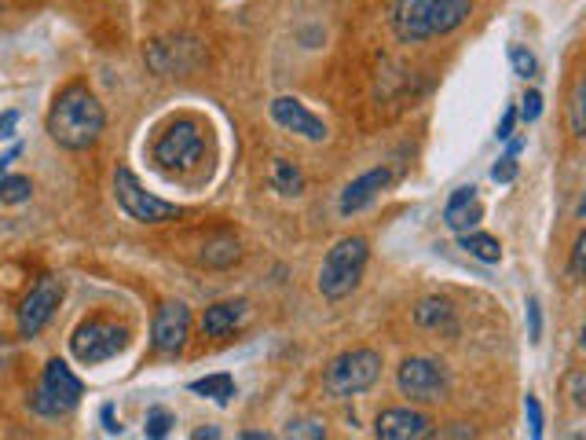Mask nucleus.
Segmentation results:
<instances>
[{
	"label": "nucleus",
	"mask_w": 586,
	"mask_h": 440,
	"mask_svg": "<svg viewBox=\"0 0 586 440\" xmlns=\"http://www.w3.org/2000/svg\"><path fill=\"white\" fill-rule=\"evenodd\" d=\"M107 129L103 103L85 85H66L48 110V136L66 151H88Z\"/></svg>",
	"instance_id": "obj_1"
},
{
	"label": "nucleus",
	"mask_w": 586,
	"mask_h": 440,
	"mask_svg": "<svg viewBox=\"0 0 586 440\" xmlns=\"http://www.w3.org/2000/svg\"><path fill=\"white\" fill-rule=\"evenodd\" d=\"M473 0H396L392 8V29L400 41H429V37L451 34L469 19Z\"/></svg>",
	"instance_id": "obj_2"
},
{
	"label": "nucleus",
	"mask_w": 586,
	"mask_h": 440,
	"mask_svg": "<svg viewBox=\"0 0 586 440\" xmlns=\"http://www.w3.org/2000/svg\"><path fill=\"white\" fill-rule=\"evenodd\" d=\"M367 257H370L367 239H359V235L338 239L333 249L327 254V261H322V268H319V294L330 297V302L349 297L352 290L359 286L363 268H367Z\"/></svg>",
	"instance_id": "obj_3"
},
{
	"label": "nucleus",
	"mask_w": 586,
	"mask_h": 440,
	"mask_svg": "<svg viewBox=\"0 0 586 440\" xmlns=\"http://www.w3.org/2000/svg\"><path fill=\"white\" fill-rule=\"evenodd\" d=\"M378 378H381V356L374 353V349H349V353H341L327 367L322 386H327L330 396L349 400V396H359V393H367V389H374Z\"/></svg>",
	"instance_id": "obj_4"
},
{
	"label": "nucleus",
	"mask_w": 586,
	"mask_h": 440,
	"mask_svg": "<svg viewBox=\"0 0 586 440\" xmlns=\"http://www.w3.org/2000/svg\"><path fill=\"white\" fill-rule=\"evenodd\" d=\"M81 396H85L81 378L70 371L63 359H52V364L45 367V375H40L37 393L29 396V407H34L37 415H45V418H63L81 404Z\"/></svg>",
	"instance_id": "obj_5"
},
{
	"label": "nucleus",
	"mask_w": 586,
	"mask_h": 440,
	"mask_svg": "<svg viewBox=\"0 0 586 440\" xmlns=\"http://www.w3.org/2000/svg\"><path fill=\"white\" fill-rule=\"evenodd\" d=\"M125 349H129V327L110 323V319H88V323H81L70 334V353L85 367L107 364V359H114Z\"/></svg>",
	"instance_id": "obj_6"
},
{
	"label": "nucleus",
	"mask_w": 586,
	"mask_h": 440,
	"mask_svg": "<svg viewBox=\"0 0 586 440\" xmlns=\"http://www.w3.org/2000/svg\"><path fill=\"white\" fill-rule=\"evenodd\" d=\"M114 198H118V206L125 209L129 217L139 220V224H161V220L180 217L176 203H166V198L144 192V184L136 180V173H133V169H125V166L114 173Z\"/></svg>",
	"instance_id": "obj_7"
},
{
	"label": "nucleus",
	"mask_w": 586,
	"mask_h": 440,
	"mask_svg": "<svg viewBox=\"0 0 586 440\" xmlns=\"http://www.w3.org/2000/svg\"><path fill=\"white\" fill-rule=\"evenodd\" d=\"M202 151H206V136L195 122H173L155 139V162L161 169H195Z\"/></svg>",
	"instance_id": "obj_8"
},
{
	"label": "nucleus",
	"mask_w": 586,
	"mask_h": 440,
	"mask_svg": "<svg viewBox=\"0 0 586 440\" xmlns=\"http://www.w3.org/2000/svg\"><path fill=\"white\" fill-rule=\"evenodd\" d=\"M396 386H400L403 396L414 400V404H432V400L448 396L451 378H448V371H443V364H437V359L414 356V359H403V364H400Z\"/></svg>",
	"instance_id": "obj_9"
},
{
	"label": "nucleus",
	"mask_w": 586,
	"mask_h": 440,
	"mask_svg": "<svg viewBox=\"0 0 586 440\" xmlns=\"http://www.w3.org/2000/svg\"><path fill=\"white\" fill-rule=\"evenodd\" d=\"M59 302H63V283H59L56 276H45L26 294V302L19 305V334H23V338H37L40 330L52 323Z\"/></svg>",
	"instance_id": "obj_10"
},
{
	"label": "nucleus",
	"mask_w": 586,
	"mask_h": 440,
	"mask_svg": "<svg viewBox=\"0 0 586 440\" xmlns=\"http://www.w3.org/2000/svg\"><path fill=\"white\" fill-rule=\"evenodd\" d=\"M191 334V308L184 302H166L158 308L155 327H150V342L158 353H180Z\"/></svg>",
	"instance_id": "obj_11"
},
{
	"label": "nucleus",
	"mask_w": 586,
	"mask_h": 440,
	"mask_svg": "<svg viewBox=\"0 0 586 440\" xmlns=\"http://www.w3.org/2000/svg\"><path fill=\"white\" fill-rule=\"evenodd\" d=\"M271 118H276V125H282L286 133L305 136V139H312V144H322V139H327V125H322V118H316L305 103H301V99H293V96L271 99Z\"/></svg>",
	"instance_id": "obj_12"
},
{
	"label": "nucleus",
	"mask_w": 586,
	"mask_h": 440,
	"mask_svg": "<svg viewBox=\"0 0 586 440\" xmlns=\"http://www.w3.org/2000/svg\"><path fill=\"white\" fill-rule=\"evenodd\" d=\"M374 433L381 440H426L432 437V418L422 412H411V407H389V412L378 415Z\"/></svg>",
	"instance_id": "obj_13"
},
{
	"label": "nucleus",
	"mask_w": 586,
	"mask_h": 440,
	"mask_svg": "<svg viewBox=\"0 0 586 440\" xmlns=\"http://www.w3.org/2000/svg\"><path fill=\"white\" fill-rule=\"evenodd\" d=\"M392 184V173L386 166H378V169H367V173L363 176H356L352 180V184L345 187V192H341V203H338V209L345 217H352V213H359L363 206H370L374 198H378L381 192H386V187Z\"/></svg>",
	"instance_id": "obj_14"
},
{
	"label": "nucleus",
	"mask_w": 586,
	"mask_h": 440,
	"mask_svg": "<svg viewBox=\"0 0 586 440\" xmlns=\"http://www.w3.org/2000/svg\"><path fill=\"white\" fill-rule=\"evenodd\" d=\"M249 316H254L249 302H220L213 308H206V316H202V334L228 338V334H235V330L246 327Z\"/></svg>",
	"instance_id": "obj_15"
},
{
	"label": "nucleus",
	"mask_w": 586,
	"mask_h": 440,
	"mask_svg": "<svg viewBox=\"0 0 586 440\" xmlns=\"http://www.w3.org/2000/svg\"><path fill=\"white\" fill-rule=\"evenodd\" d=\"M484 217V206L477 198V187H459V192H451L448 206H443V224L451 228V232H469V228H477Z\"/></svg>",
	"instance_id": "obj_16"
},
{
	"label": "nucleus",
	"mask_w": 586,
	"mask_h": 440,
	"mask_svg": "<svg viewBox=\"0 0 586 440\" xmlns=\"http://www.w3.org/2000/svg\"><path fill=\"white\" fill-rule=\"evenodd\" d=\"M184 52H198L195 41H150L147 45V63L158 74H187L198 63L195 59H184Z\"/></svg>",
	"instance_id": "obj_17"
},
{
	"label": "nucleus",
	"mask_w": 586,
	"mask_h": 440,
	"mask_svg": "<svg viewBox=\"0 0 586 440\" xmlns=\"http://www.w3.org/2000/svg\"><path fill=\"white\" fill-rule=\"evenodd\" d=\"M414 323L422 330H432V334H459L454 308L451 302H443V297H426V302L414 308Z\"/></svg>",
	"instance_id": "obj_18"
},
{
	"label": "nucleus",
	"mask_w": 586,
	"mask_h": 440,
	"mask_svg": "<svg viewBox=\"0 0 586 440\" xmlns=\"http://www.w3.org/2000/svg\"><path fill=\"white\" fill-rule=\"evenodd\" d=\"M242 257V249H239V239L235 235H213L206 246H202V257L198 261L206 265V268H231Z\"/></svg>",
	"instance_id": "obj_19"
},
{
	"label": "nucleus",
	"mask_w": 586,
	"mask_h": 440,
	"mask_svg": "<svg viewBox=\"0 0 586 440\" xmlns=\"http://www.w3.org/2000/svg\"><path fill=\"white\" fill-rule=\"evenodd\" d=\"M459 246L466 249L469 257H477V261L484 265H499L502 261V246H499V239L495 235H484V232H462L459 235Z\"/></svg>",
	"instance_id": "obj_20"
},
{
	"label": "nucleus",
	"mask_w": 586,
	"mask_h": 440,
	"mask_svg": "<svg viewBox=\"0 0 586 440\" xmlns=\"http://www.w3.org/2000/svg\"><path fill=\"white\" fill-rule=\"evenodd\" d=\"M271 187L279 195H301L305 192V173L290 158H276V166H271Z\"/></svg>",
	"instance_id": "obj_21"
},
{
	"label": "nucleus",
	"mask_w": 586,
	"mask_h": 440,
	"mask_svg": "<svg viewBox=\"0 0 586 440\" xmlns=\"http://www.w3.org/2000/svg\"><path fill=\"white\" fill-rule=\"evenodd\" d=\"M191 393L209 396V400H217V404H231V396H235V378L224 371L206 375V378H198V382H191Z\"/></svg>",
	"instance_id": "obj_22"
},
{
	"label": "nucleus",
	"mask_w": 586,
	"mask_h": 440,
	"mask_svg": "<svg viewBox=\"0 0 586 440\" xmlns=\"http://www.w3.org/2000/svg\"><path fill=\"white\" fill-rule=\"evenodd\" d=\"M569 129L572 136H586V82L572 85V96H569Z\"/></svg>",
	"instance_id": "obj_23"
},
{
	"label": "nucleus",
	"mask_w": 586,
	"mask_h": 440,
	"mask_svg": "<svg viewBox=\"0 0 586 440\" xmlns=\"http://www.w3.org/2000/svg\"><path fill=\"white\" fill-rule=\"evenodd\" d=\"M34 195V184H29V176H0V203L4 206H19V203H26V198Z\"/></svg>",
	"instance_id": "obj_24"
},
{
	"label": "nucleus",
	"mask_w": 586,
	"mask_h": 440,
	"mask_svg": "<svg viewBox=\"0 0 586 440\" xmlns=\"http://www.w3.org/2000/svg\"><path fill=\"white\" fill-rule=\"evenodd\" d=\"M173 426H176L173 412H166V407H150L144 433H147L150 440H161V437H169V429H173Z\"/></svg>",
	"instance_id": "obj_25"
},
{
	"label": "nucleus",
	"mask_w": 586,
	"mask_h": 440,
	"mask_svg": "<svg viewBox=\"0 0 586 440\" xmlns=\"http://www.w3.org/2000/svg\"><path fill=\"white\" fill-rule=\"evenodd\" d=\"M510 63L517 77H535L539 74V59H535L524 45H510Z\"/></svg>",
	"instance_id": "obj_26"
},
{
	"label": "nucleus",
	"mask_w": 586,
	"mask_h": 440,
	"mask_svg": "<svg viewBox=\"0 0 586 440\" xmlns=\"http://www.w3.org/2000/svg\"><path fill=\"white\" fill-rule=\"evenodd\" d=\"M491 176L499 180V184H513V180H517V155H502L499 162H495Z\"/></svg>",
	"instance_id": "obj_27"
},
{
	"label": "nucleus",
	"mask_w": 586,
	"mask_h": 440,
	"mask_svg": "<svg viewBox=\"0 0 586 440\" xmlns=\"http://www.w3.org/2000/svg\"><path fill=\"white\" fill-rule=\"evenodd\" d=\"M542 114V96L535 93H524V99H521V107H517V118H524V122H535V118Z\"/></svg>",
	"instance_id": "obj_28"
},
{
	"label": "nucleus",
	"mask_w": 586,
	"mask_h": 440,
	"mask_svg": "<svg viewBox=\"0 0 586 440\" xmlns=\"http://www.w3.org/2000/svg\"><path fill=\"white\" fill-rule=\"evenodd\" d=\"M583 268H586V235L575 239V246H572V265H569V272H572L575 283L583 279Z\"/></svg>",
	"instance_id": "obj_29"
},
{
	"label": "nucleus",
	"mask_w": 586,
	"mask_h": 440,
	"mask_svg": "<svg viewBox=\"0 0 586 440\" xmlns=\"http://www.w3.org/2000/svg\"><path fill=\"white\" fill-rule=\"evenodd\" d=\"M524 412H528L532 437L539 440V437H542V407H539V400H535V396H528V400H524Z\"/></svg>",
	"instance_id": "obj_30"
},
{
	"label": "nucleus",
	"mask_w": 586,
	"mask_h": 440,
	"mask_svg": "<svg viewBox=\"0 0 586 440\" xmlns=\"http://www.w3.org/2000/svg\"><path fill=\"white\" fill-rule=\"evenodd\" d=\"M569 396H572L575 407L586 404V375H583V371H572V375H569Z\"/></svg>",
	"instance_id": "obj_31"
},
{
	"label": "nucleus",
	"mask_w": 586,
	"mask_h": 440,
	"mask_svg": "<svg viewBox=\"0 0 586 440\" xmlns=\"http://www.w3.org/2000/svg\"><path fill=\"white\" fill-rule=\"evenodd\" d=\"M528 338L532 342L542 338V313H539V302H535V297H528Z\"/></svg>",
	"instance_id": "obj_32"
},
{
	"label": "nucleus",
	"mask_w": 586,
	"mask_h": 440,
	"mask_svg": "<svg viewBox=\"0 0 586 440\" xmlns=\"http://www.w3.org/2000/svg\"><path fill=\"white\" fill-rule=\"evenodd\" d=\"M286 437H327V429L319 423H290Z\"/></svg>",
	"instance_id": "obj_33"
},
{
	"label": "nucleus",
	"mask_w": 586,
	"mask_h": 440,
	"mask_svg": "<svg viewBox=\"0 0 586 440\" xmlns=\"http://www.w3.org/2000/svg\"><path fill=\"white\" fill-rule=\"evenodd\" d=\"M15 125H19V110H4V114H0V139L15 136Z\"/></svg>",
	"instance_id": "obj_34"
},
{
	"label": "nucleus",
	"mask_w": 586,
	"mask_h": 440,
	"mask_svg": "<svg viewBox=\"0 0 586 440\" xmlns=\"http://www.w3.org/2000/svg\"><path fill=\"white\" fill-rule=\"evenodd\" d=\"M513 125H517V107H510L506 114H502L499 133H495V136H499V139H510V136H513Z\"/></svg>",
	"instance_id": "obj_35"
},
{
	"label": "nucleus",
	"mask_w": 586,
	"mask_h": 440,
	"mask_svg": "<svg viewBox=\"0 0 586 440\" xmlns=\"http://www.w3.org/2000/svg\"><path fill=\"white\" fill-rule=\"evenodd\" d=\"M99 415H103V429H107V433H121V426H118V418H114V407L107 404Z\"/></svg>",
	"instance_id": "obj_36"
},
{
	"label": "nucleus",
	"mask_w": 586,
	"mask_h": 440,
	"mask_svg": "<svg viewBox=\"0 0 586 440\" xmlns=\"http://www.w3.org/2000/svg\"><path fill=\"white\" fill-rule=\"evenodd\" d=\"M19 155H23V147H19V144H15V147H12V151H8L4 158H0V176H4V173H8V166H12V162H15V158H19Z\"/></svg>",
	"instance_id": "obj_37"
},
{
	"label": "nucleus",
	"mask_w": 586,
	"mask_h": 440,
	"mask_svg": "<svg viewBox=\"0 0 586 440\" xmlns=\"http://www.w3.org/2000/svg\"><path fill=\"white\" fill-rule=\"evenodd\" d=\"M0 8H4V4H0Z\"/></svg>",
	"instance_id": "obj_38"
}]
</instances>
